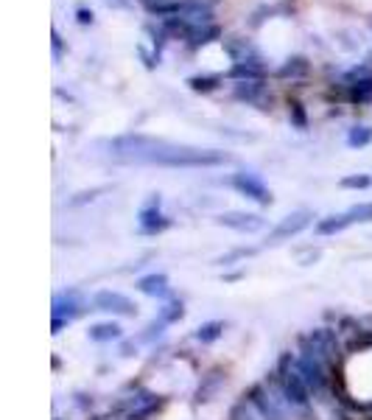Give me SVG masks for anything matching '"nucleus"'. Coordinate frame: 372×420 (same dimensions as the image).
<instances>
[{"label": "nucleus", "instance_id": "obj_1", "mask_svg": "<svg viewBox=\"0 0 372 420\" xmlns=\"http://www.w3.org/2000/svg\"><path fill=\"white\" fill-rule=\"evenodd\" d=\"M266 387L272 389V395L280 401L283 409H291V412H300V415H311V389L305 387L302 373L297 367V356L291 353H283L278 359V367L272 370V378L266 381Z\"/></svg>", "mask_w": 372, "mask_h": 420}, {"label": "nucleus", "instance_id": "obj_2", "mask_svg": "<svg viewBox=\"0 0 372 420\" xmlns=\"http://www.w3.org/2000/svg\"><path fill=\"white\" fill-rule=\"evenodd\" d=\"M230 163V154L219 149H196V146H180V143H163L154 166L165 168H213Z\"/></svg>", "mask_w": 372, "mask_h": 420}, {"label": "nucleus", "instance_id": "obj_3", "mask_svg": "<svg viewBox=\"0 0 372 420\" xmlns=\"http://www.w3.org/2000/svg\"><path fill=\"white\" fill-rule=\"evenodd\" d=\"M297 367L302 373L305 387L311 389L314 398L325 401L330 392V365L311 348V342L305 339V333L300 336V353H297Z\"/></svg>", "mask_w": 372, "mask_h": 420}, {"label": "nucleus", "instance_id": "obj_4", "mask_svg": "<svg viewBox=\"0 0 372 420\" xmlns=\"http://www.w3.org/2000/svg\"><path fill=\"white\" fill-rule=\"evenodd\" d=\"M165 140L148 138V135H121L109 143V154L121 163H151L157 160Z\"/></svg>", "mask_w": 372, "mask_h": 420}, {"label": "nucleus", "instance_id": "obj_5", "mask_svg": "<svg viewBox=\"0 0 372 420\" xmlns=\"http://www.w3.org/2000/svg\"><path fill=\"white\" fill-rule=\"evenodd\" d=\"M90 306L95 311H104V314H115V317H138V306L121 294V291H112V289H101L90 297Z\"/></svg>", "mask_w": 372, "mask_h": 420}, {"label": "nucleus", "instance_id": "obj_6", "mask_svg": "<svg viewBox=\"0 0 372 420\" xmlns=\"http://www.w3.org/2000/svg\"><path fill=\"white\" fill-rule=\"evenodd\" d=\"M311 222H314V213H311V210H294V213H288V216L280 219L278 225H275V230H269L266 244L275 247V244H280V241H288V238L300 235L302 230H308Z\"/></svg>", "mask_w": 372, "mask_h": 420}, {"label": "nucleus", "instance_id": "obj_7", "mask_svg": "<svg viewBox=\"0 0 372 420\" xmlns=\"http://www.w3.org/2000/svg\"><path fill=\"white\" fill-rule=\"evenodd\" d=\"M244 398L252 404V409L258 412L261 420H285V409L280 406V401L272 395V389H269L266 384L249 387V392H246Z\"/></svg>", "mask_w": 372, "mask_h": 420}, {"label": "nucleus", "instance_id": "obj_8", "mask_svg": "<svg viewBox=\"0 0 372 420\" xmlns=\"http://www.w3.org/2000/svg\"><path fill=\"white\" fill-rule=\"evenodd\" d=\"M230 183H233V188L241 196H246V199H252V202H258V205H263V208H269V205L275 202L272 190L263 185V180H261L258 174H252V171H235Z\"/></svg>", "mask_w": 372, "mask_h": 420}, {"label": "nucleus", "instance_id": "obj_9", "mask_svg": "<svg viewBox=\"0 0 372 420\" xmlns=\"http://www.w3.org/2000/svg\"><path fill=\"white\" fill-rule=\"evenodd\" d=\"M216 225L235 230V233H261L263 230V216L258 213H246V210H227V213H219L216 216Z\"/></svg>", "mask_w": 372, "mask_h": 420}, {"label": "nucleus", "instance_id": "obj_10", "mask_svg": "<svg viewBox=\"0 0 372 420\" xmlns=\"http://www.w3.org/2000/svg\"><path fill=\"white\" fill-rule=\"evenodd\" d=\"M140 230L148 235L154 233H163L165 227H171V219L160 210V193H151V199H148V205L140 210Z\"/></svg>", "mask_w": 372, "mask_h": 420}, {"label": "nucleus", "instance_id": "obj_11", "mask_svg": "<svg viewBox=\"0 0 372 420\" xmlns=\"http://www.w3.org/2000/svg\"><path fill=\"white\" fill-rule=\"evenodd\" d=\"M305 339L311 342V348L325 359L327 365H333V362L339 359V336H336V330H330V328H317V330L305 333Z\"/></svg>", "mask_w": 372, "mask_h": 420}, {"label": "nucleus", "instance_id": "obj_12", "mask_svg": "<svg viewBox=\"0 0 372 420\" xmlns=\"http://www.w3.org/2000/svg\"><path fill=\"white\" fill-rule=\"evenodd\" d=\"M82 297H79V291H59L56 297H53V303H50V314H53V320H76L79 314H82Z\"/></svg>", "mask_w": 372, "mask_h": 420}, {"label": "nucleus", "instance_id": "obj_13", "mask_svg": "<svg viewBox=\"0 0 372 420\" xmlns=\"http://www.w3.org/2000/svg\"><path fill=\"white\" fill-rule=\"evenodd\" d=\"M224 48H227V53H230V59H233L235 65H258V68H266L261 50L252 45V43H246V40L233 37V40L224 43Z\"/></svg>", "mask_w": 372, "mask_h": 420}, {"label": "nucleus", "instance_id": "obj_14", "mask_svg": "<svg viewBox=\"0 0 372 420\" xmlns=\"http://www.w3.org/2000/svg\"><path fill=\"white\" fill-rule=\"evenodd\" d=\"M138 291H143L146 297H168V278L163 272H151V275H143V278L135 283Z\"/></svg>", "mask_w": 372, "mask_h": 420}, {"label": "nucleus", "instance_id": "obj_15", "mask_svg": "<svg viewBox=\"0 0 372 420\" xmlns=\"http://www.w3.org/2000/svg\"><path fill=\"white\" fill-rule=\"evenodd\" d=\"M219 37H221V28H219L216 23H207V26H190L185 43L190 48H202V45H207V43H216Z\"/></svg>", "mask_w": 372, "mask_h": 420}, {"label": "nucleus", "instance_id": "obj_16", "mask_svg": "<svg viewBox=\"0 0 372 420\" xmlns=\"http://www.w3.org/2000/svg\"><path fill=\"white\" fill-rule=\"evenodd\" d=\"M347 227H353V219L350 213H336V216H327V219H319L317 222V233L319 235H336V233H344Z\"/></svg>", "mask_w": 372, "mask_h": 420}, {"label": "nucleus", "instance_id": "obj_17", "mask_svg": "<svg viewBox=\"0 0 372 420\" xmlns=\"http://www.w3.org/2000/svg\"><path fill=\"white\" fill-rule=\"evenodd\" d=\"M235 98L246 104H261L266 98V85L263 82H238L235 85Z\"/></svg>", "mask_w": 372, "mask_h": 420}, {"label": "nucleus", "instance_id": "obj_18", "mask_svg": "<svg viewBox=\"0 0 372 420\" xmlns=\"http://www.w3.org/2000/svg\"><path fill=\"white\" fill-rule=\"evenodd\" d=\"M347 98L353 104H370L372 101V73L370 76H361V79H353L347 85Z\"/></svg>", "mask_w": 372, "mask_h": 420}, {"label": "nucleus", "instance_id": "obj_19", "mask_svg": "<svg viewBox=\"0 0 372 420\" xmlns=\"http://www.w3.org/2000/svg\"><path fill=\"white\" fill-rule=\"evenodd\" d=\"M87 336H90V342H118L124 336V328L118 323H95V325H90Z\"/></svg>", "mask_w": 372, "mask_h": 420}, {"label": "nucleus", "instance_id": "obj_20", "mask_svg": "<svg viewBox=\"0 0 372 420\" xmlns=\"http://www.w3.org/2000/svg\"><path fill=\"white\" fill-rule=\"evenodd\" d=\"M266 76V68H258V65H233L227 70V79L235 82H263Z\"/></svg>", "mask_w": 372, "mask_h": 420}, {"label": "nucleus", "instance_id": "obj_21", "mask_svg": "<svg viewBox=\"0 0 372 420\" xmlns=\"http://www.w3.org/2000/svg\"><path fill=\"white\" fill-rule=\"evenodd\" d=\"M305 73H308V62L302 56H291V59H285L280 65L278 79H302Z\"/></svg>", "mask_w": 372, "mask_h": 420}, {"label": "nucleus", "instance_id": "obj_22", "mask_svg": "<svg viewBox=\"0 0 372 420\" xmlns=\"http://www.w3.org/2000/svg\"><path fill=\"white\" fill-rule=\"evenodd\" d=\"M160 406H163V398H160V395H151L148 401H138L135 409L126 415V420H148Z\"/></svg>", "mask_w": 372, "mask_h": 420}, {"label": "nucleus", "instance_id": "obj_23", "mask_svg": "<svg viewBox=\"0 0 372 420\" xmlns=\"http://www.w3.org/2000/svg\"><path fill=\"white\" fill-rule=\"evenodd\" d=\"M221 333H224V323H221V320H210V323H204V325L196 328L193 336H196L202 345H210V342L221 339Z\"/></svg>", "mask_w": 372, "mask_h": 420}, {"label": "nucleus", "instance_id": "obj_24", "mask_svg": "<svg viewBox=\"0 0 372 420\" xmlns=\"http://www.w3.org/2000/svg\"><path fill=\"white\" fill-rule=\"evenodd\" d=\"M221 82H224V76H219V73H213V76H190V79H187V87H190L193 93H210V90H216Z\"/></svg>", "mask_w": 372, "mask_h": 420}, {"label": "nucleus", "instance_id": "obj_25", "mask_svg": "<svg viewBox=\"0 0 372 420\" xmlns=\"http://www.w3.org/2000/svg\"><path fill=\"white\" fill-rule=\"evenodd\" d=\"M370 143H372V126H367V124L353 126V129L347 132V146H350V149H364V146H370Z\"/></svg>", "mask_w": 372, "mask_h": 420}, {"label": "nucleus", "instance_id": "obj_26", "mask_svg": "<svg viewBox=\"0 0 372 420\" xmlns=\"http://www.w3.org/2000/svg\"><path fill=\"white\" fill-rule=\"evenodd\" d=\"M288 118H291V126H297V129H308V115H305V107H302L297 98H291V101H288Z\"/></svg>", "mask_w": 372, "mask_h": 420}, {"label": "nucleus", "instance_id": "obj_27", "mask_svg": "<svg viewBox=\"0 0 372 420\" xmlns=\"http://www.w3.org/2000/svg\"><path fill=\"white\" fill-rule=\"evenodd\" d=\"M347 213H350L353 225H370L372 222V202H359V205H353Z\"/></svg>", "mask_w": 372, "mask_h": 420}, {"label": "nucleus", "instance_id": "obj_28", "mask_svg": "<svg viewBox=\"0 0 372 420\" xmlns=\"http://www.w3.org/2000/svg\"><path fill=\"white\" fill-rule=\"evenodd\" d=\"M230 420H261L258 418V412L252 409V404L244 398V401H238L233 406V412H230Z\"/></svg>", "mask_w": 372, "mask_h": 420}, {"label": "nucleus", "instance_id": "obj_29", "mask_svg": "<svg viewBox=\"0 0 372 420\" xmlns=\"http://www.w3.org/2000/svg\"><path fill=\"white\" fill-rule=\"evenodd\" d=\"M182 317H185V306H182L180 300L168 303V306L163 308V314H160V320H163V323H177V320H182Z\"/></svg>", "mask_w": 372, "mask_h": 420}, {"label": "nucleus", "instance_id": "obj_30", "mask_svg": "<svg viewBox=\"0 0 372 420\" xmlns=\"http://www.w3.org/2000/svg\"><path fill=\"white\" fill-rule=\"evenodd\" d=\"M221 381H224V375L219 373V370H216V373H210L207 384H204V387H199V392H196V401H199V404H202V401H210V392H213V389H216Z\"/></svg>", "mask_w": 372, "mask_h": 420}, {"label": "nucleus", "instance_id": "obj_31", "mask_svg": "<svg viewBox=\"0 0 372 420\" xmlns=\"http://www.w3.org/2000/svg\"><path fill=\"white\" fill-rule=\"evenodd\" d=\"M258 249H246V247H241V249H233V252H227V255H221V258H216V266H230L235 261H244V258H249V255H255Z\"/></svg>", "mask_w": 372, "mask_h": 420}, {"label": "nucleus", "instance_id": "obj_32", "mask_svg": "<svg viewBox=\"0 0 372 420\" xmlns=\"http://www.w3.org/2000/svg\"><path fill=\"white\" fill-rule=\"evenodd\" d=\"M341 188H356V190H361V188H370L372 185V177L370 174H350V177H344L341 183H339Z\"/></svg>", "mask_w": 372, "mask_h": 420}, {"label": "nucleus", "instance_id": "obj_33", "mask_svg": "<svg viewBox=\"0 0 372 420\" xmlns=\"http://www.w3.org/2000/svg\"><path fill=\"white\" fill-rule=\"evenodd\" d=\"M50 45H53V59L59 62L62 59V37L56 31H50Z\"/></svg>", "mask_w": 372, "mask_h": 420}, {"label": "nucleus", "instance_id": "obj_34", "mask_svg": "<svg viewBox=\"0 0 372 420\" xmlns=\"http://www.w3.org/2000/svg\"><path fill=\"white\" fill-rule=\"evenodd\" d=\"M76 20H79V23H82V26H93V11H90V9H79V11H76Z\"/></svg>", "mask_w": 372, "mask_h": 420}, {"label": "nucleus", "instance_id": "obj_35", "mask_svg": "<svg viewBox=\"0 0 372 420\" xmlns=\"http://www.w3.org/2000/svg\"><path fill=\"white\" fill-rule=\"evenodd\" d=\"M106 188H95V190H90V193H79V199H73L70 205H82V202H87V199H95L98 193H104Z\"/></svg>", "mask_w": 372, "mask_h": 420}, {"label": "nucleus", "instance_id": "obj_36", "mask_svg": "<svg viewBox=\"0 0 372 420\" xmlns=\"http://www.w3.org/2000/svg\"><path fill=\"white\" fill-rule=\"evenodd\" d=\"M361 409H367V412H370V415H372V401H370V404H364Z\"/></svg>", "mask_w": 372, "mask_h": 420}]
</instances>
